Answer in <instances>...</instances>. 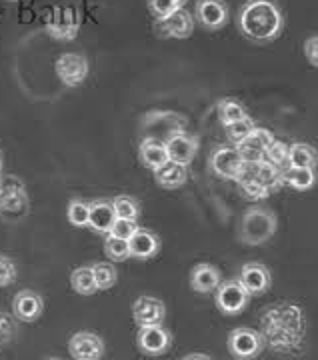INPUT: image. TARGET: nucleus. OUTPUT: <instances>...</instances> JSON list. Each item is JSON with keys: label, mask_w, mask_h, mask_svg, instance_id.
I'll list each match as a JSON object with an SVG mask.
<instances>
[{"label": "nucleus", "mask_w": 318, "mask_h": 360, "mask_svg": "<svg viewBox=\"0 0 318 360\" xmlns=\"http://www.w3.org/2000/svg\"><path fill=\"white\" fill-rule=\"evenodd\" d=\"M153 172L156 184L163 186V188H168V191L180 188L189 180V170H186V167L179 165V162H172V160H166L163 167H158Z\"/></svg>", "instance_id": "412c9836"}, {"label": "nucleus", "mask_w": 318, "mask_h": 360, "mask_svg": "<svg viewBox=\"0 0 318 360\" xmlns=\"http://www.w3.org/2000/svg\"><path fill=\"white\" fill-rule=\"evenodd\" d=\"M154 30L163 39H189L194 32V20H192L191 13H186L184 8H179L163 20H156Z\"/></svg>", "instance_id": "1a4fd4ad"}, {"label": "nucleus", "mask_w": 318, "mask_h": 360, "mask_svg": "<svg viewBox=\"0 0 318 360\" xmlns=\"http://www.w3.org/2000/svg\"><path fill=\"white\" fill-rule=\"evenodd\" d=\"M16 278H18V269H16L13 258L0 255V288L14 284Z\"/></svg>", "instance_id": "72a5a7b5"}, {"label": "nucleus", "mask_w": 318, "mask_h": 360, "mask_svg": "<svg viewBox=\"0 0 318 360\" xmlns=\"http://www.w3.org/2000/svg\"><path fill=\"white\" fill-rule=\"evenodd\" d=\"M255 120L253 118H248V116H244L241 120H234V122H229V124H224V132H227V139L229 142H232L234 146L238 144V142L250 132V130L255 129Z\"/></svg>", "instance_id": "2f4dec72"}, {"label": "nucleus", "mask_w": 318, "mask_h": 360, "mask_svg": "<svg viewBox=\"0 0 318 360\" xmlns=\"http://www.w3.org/2000/svg\"><path fill=\"white\" fill-rule=\"evenodd\" d=\"M68 352L77 360H101L104 356V340L96 333L80 330L70 336Z\"/></svg>", "instance_id": "9b49d317"}, {"label": "nucleus", "mask_w": 318, "mask_h": 360, "mask_svg": "<svg viewBox=\"0 0 318 360\" xmlns=\"http://www.w3.org/2000/svg\"><path fill=\"white\" fill-rule=\"evenodd\" d=\"M148 6H151V13L156 16V20H163L168 14H172L174 11L182 8V6H179V4L172 2V0H151Z\"/></svg>", "instance_id": "c9c22d12"}, {"label": "nucleus", "mask_w": 318, "mask_h": 360, "mask_svg": "<svg viewBox=\"0 0 318 360\" xmlns=\"http://www.w3.org/2000/svg\"><path fill=\"white\" fill-rule=\"evenodd\" d=\"M194 14L208 30H220L229 22V6L224 0H198Z\"/></svg>", "instance_id": "ddd939ff"}, {"label": "nucleus", "mask_w": 318, "mask_h": 360, "mask_svg": "<svg viewBox=\"0 0 318 360\" xmlns=\"http://www.w3.org/2000/svg\"><path fill=\"white\" fill-rule=\"evenodd\" d=\"M272 139H274V136H272L270 130L255 127V129L250 130V132L236 144V148H238V153L242 155V158L248 160V162H253V160H262L265 150H267V146L270 144Z\"/></svg>", "instance_id": "dca6fc26"}, {"label": "nucleus", "mask_w": 318, "mask_h": 360, "mask_svg": "<svg viewBox=\"0 0 318 360\" xmlns=\"http://www.w3.org/2000/svg\"><path fill=\"white\" fill-rule=\"evenodd\" d=\"M210 170L224 180H234L241 172L244 158L236 146H217L210 155Z\"/></svg>", "instance_id": "6e6552de"}, {"label": "nucleus", "mask_w": 318, "mask_h": 360, "mask_svg": "<svg viewBox=\"0 0 318 360\" xmlns=\"http://www.w3.org/2000/svg\"><path fill=\"white\" fill-rule=\"evenodd\" d=\"M172 2H177L179 6H182V4H186V0H172Z\"/></svg>", "instance_id": "58836bf2"}, {"label": "nucleus", "mask_w": 318, "mask_h": 360, "mask_svg": "<svg viewBox=\"0 0 318 360\" xmlns=\"http://www.w3.org/2000/svg\"><path fill=\"white\" fill-rule=\"evenodd\" d=\"M136 229H139V222H136V220L115 219V222H113V226H110V232H108V234H115V236H118V238H125V240H128V238L134 234Z\"/></svg>", "instance_id": "f704fd0d"}, {"label": "nucleus", "mask_w": 318, "mask_h": 360, "mask_svg": "<svg viewBox=\"0 0 318 360\" xmlns=\"http://www.w3.org/2000/svg\"><path fill=\"white\" fill-rule=\"evenodd\" d=\"M262 160H267L268 165H272V167L279 168V170L288 168V144L272 139L270 144L267 146V150H265Z\"/></svg>", "instance_id": "a878e982"}, {"label": "nucleus", "mask_w": 318, "mask_h": 360, "mask_svg": "<svg viewBox=\"0 0 318 360\" xmlns=\"http://www.w3.org/2000/svg\"><path fill=\"white\" fill-rule=\"evenodd\" d=\"M90 214H89V229H92L98 234H108L110 226L115 222L116 214L115 208H113V200H90Z\"/></svg>", "instance_id": "6ab92c4d"}, {"label": "nucleus", "mask_w": 318, "mask_h": 360, "mask_svg": "<svg viewBox=\"0 0 318 360\" xmlns=\"http://www.w3.org/2000/svg\"><path fill=\"white\" fill-rule=\"evenodd\" d=\"M276 232V217L267 208H248L241 219L238 238L248 246L265 245Z\"/></svg>", "instance_id": "f03ea898"}, {"label": "nucleus", "mask_w": 318, "mask_h": 360, "mask_svg": "<svg viewBox=\"0 0 318 360\" xmlns=\"http://www.w3.org/2000/svg\"><path fill=\"white\" fill-rule=\"evenodd\" d=\"M165 302L154 296H139L132 304V319L139 326L144 324H163L165 321Z\"/></svg>", "instance_id": "f3484780"}, {"label": "nucleus", "mask_w": 318, "mask_h": 360, "mask_svg": "<svg viewBox=\"0 0 318 360\" xmlns=\"http://www.w3.org/2000/svg\"><path fill=\"white\" fill-rule=\"evenodd\" d=\"M56 77L63 80L66 86H80L89 77V60L84 54L78 52H64L56 58Z\"/></svg>", "instance_id": "0eeeda50"}, {"label": "nucleus", "mask_w": 318, "mask_h": 360, "mask_svg": "<svg viewBox=\"0 0 318 360\" xmlns=\"http://www.w3.org/2000/svg\"><path fill=\"white\" fill-rule=\"evenodd\" d=\"M222 281L220 276V270L208 262H201L196 264L191 272V286L192 290L201 292V295H208L217 288L218 284Z\"/></svg>", "instance_id": "aec40b11"}, {"label": "nucleus", "mask_w": 318, "mask_h": 360, "mask_svg": "<svg viewBox=\"0 0 318 360\" xmlns=\"http://www.w3.org/2000/svg\"><path fill=\"white\" fill-rule=\"evenodd\" d=\"M136 342H139V348L144 354L160 356L170 348L172 336L166 328H163V324H144L139 328Z\"/></svg>", "instance_id": "9d476101"}, {"label": "nucleus", "mask_w": 318, "mask_h": 360, "mask_svg": "<svg viewBox=\"0 0 318 360\" xmlns=\"http://www.w3.org/2000/svg\"><path fill=\"white\" fill-rule=\"evenodd\" d=\"M8 2H13V0H8Z\"/></svg>", "instance_id": "a19ab883"}, {"label": "nucleus", "mask_w": 318, "mask_h": 360, "mask_svg": "<svg viewBox=\"0 0 318 360\" xmlns=\"http://www.w3.org/2000/svg\"><path fill=\"white\" fill-rule=\"evenodd\" d=\"M128 252L132 258L139 260H148L160 252V238L153 231L146 229H136L134 234L128 238Z\"/></svg>", "instance_id": "a211bd4d"}, {"label": "nucleus", "mask_w": 318, "mask_h": 360, "mask_svg": "<svg viewBox=\"0 0 318 360\" xmlns=\"http://www.w3.org/2000/svg\"><path fill=\"white\" fill-rule=\"evenodd\" d=\"M198 359L210 360V356H208V354H186V356H184V360H198Z\"/></svg>", "instance_id": "4c0bfd02"}, {"label": "nucleus", "mask_w": 318, "mask_h": 360, "mask_svg": "<svg viewBox=\"0 0 318 360\" xmlns=\"http://www.w3.org/2000/svg\"><path fill=\"white\" fill-rule=\"evenodd\" d=\"M92 274H94V283L98 290H110L118 281V270L108 262H96L92 266Z\"/></svg>", "instance_id": "cd10ccee"}, {"label": "nucleus", "mask_w": 318, "mask_h": 360, "mask_svg": "<svg viewBox=\"0 0 318 360\" xmlns=\"http://www.w3.org/2000/svg\"><path fill=\"white\" fill-rule=\"evenodd\" d=\"M44 312V300L39 292L20 290L13 300V314L16 321L34 322L39 321Z\"/></svg>", "instance_id": "2eb2a0df"}, {"label": "nucleus", "mask_w": 318, "mask_h": 360, "mask_svg": "<svg viewBox=\"0 0 318 360\" xmlns=\"http://www.w3.org/2000/svg\"><path fill=\"white\" fill-rule=\"evenodd\" d=\"M70 286H72V290L77 295H94L98 288H96V283H94L92 266H78V269L72 270V274H70Z\"/></svg>", "instance_id": "393cba45"}, {"label": "nucleus", "mask_w": 318, "mask_h": 360, "mask_svg": "<svg viewBox=\"0 0 318 360\" xmlns=\"http://www.w3.org/2000/svg\"><path fill=\"white\" fill-rule=\"evenodd\" d=\"M288 167L314 168L317 167V150L310 144L294 142L288 146Z\"/></svg>", "instance_id": "b1692460"}, {"label": "nucleus", "mask_w": 318, "mask_h": 360, "mask_svg": "<svg viewBox=\"0 0 318 360\" xmlns=\"http://www.w3.org/2000/svg\"><path fill=\"white\" fill-rule=\"evenodd\" d=\"M241 284L250 296H260L270 288L272 274L260 262H246L241 269Z\"/></svg>", "instance_id": "4468645a"}, {"label": "nucleus", "mask_w": 318, "mask_h": 360, "mask_svg": "<svg viewBox=\"0 0 318 360\" xmlns=\"http://www.w3.org/2000/svg\"><path fill=\"white\" fill-rule=\"evenodd\" d=\"M82 16L77 6H54L44 18L46 32L56 40H75L80 32Z\"/></svg>", "instance_id": "20e7f679"}, {"label": "nucleus", "mask_w": 318, "mask_h": 360, "mask_svg": "<svg viewBox=\"0 0 318 360\" xmlns=\"http://www.w3.org/2000/svg\"><path fill=\"white\" fill-rule=\"evenodd\" d=\"M0 170H2V155H0Z\"/></svg>", "instance_id": "ea45409f"}, {"label": "nucleus", "mask_w": 318, "mask_h": 360, "mask_svg": "<svg viewBox=\"0 0 318 360\" xmlns=\"http://www.w3.org/2000/svg\"><path fill=\"white\" fill-rule=\"evenodd\" d=\"M113 208H115L116 219L139 220L140 217L139 200L132 198V196H116L113 200Z\"/></svg>", "instance_id": "c756f323"}, {"label": "nucleus", "mask_w": 318, "mask_h": 360, "mask_svg": "<svg viewBox=\"0 0 318 360\" xmlns=\"http://www.w3.org/2000/svg\"><path fill=\"white\" fill-rule=\"evenodd\" d=\"M16 333H18V328H16L14 316L6 314V312H0V350L13 342Z\"/></svg>", "instance_id": "473e14b6"}, {"label": "nucleus", "mask_w": 318, "mask_h": 360, "mask_svg": "<svg viewBox=\"0 0 318 360\" xmlns=\"http://www.w3.org/2000/svg\"><path fill=\"white\" fill-rule=\"evenodd\" d=\"M139 158L140 162L151 170L163 167L168 160L165 142L158 141V139H144L139 146Z\"/></svg>", "instance_id": "4be33fe9"}, {"label": "nucleus", "mask_w": 318, "mask_h": 360, "mask_svg": "<svg viewBox=\"0 0 318 360\" xmlns=\"http://www.w3.org/2000/svg\"><path fill=\"white\" fill-rule=\"evenodd\" d=\"M104 252H106V257L110 258V260L122 262V260L130 258V252H128V240L118 238L115 234H106V238H104Z\"/></svg>", "instance_id": "7c9ffc66"}, {"label": "nucleus", "mask_w": 318, "mask_h": 360, "mask_svg": "<svg viewBox=\"0 0 318 360\" xmlns=\"http://www.w3.org/2000/svg\"><path fill=\"white\" fill-rule=\"evenodd\" d=\"M317 182V172L314 168L288 167L282 170V186H291L294 191H308Z\"/></svg>", "instance_id": "5701e85b"}, {"label": "nucleus", "mask_w": 318, "mask_h": 360, "mask_svg": "<svg viewBox=\"0 0 318 360\" xmlns=\"http://www.w3.org/2000/svg\"><path fill=\"white\" fill-rule=\"evenodd\" d=\"M165 146L168 160L184 165V167H189L194 160L196 153H198V141L194 136H189L182 130H177V132L168 134V139L165 141Z\"/></svg>", "instance_id": "f8f14e48"}, {"label": "nucleus", "mask_w": 318, "mask_h": 360, "mask_svg": "<svg viewBox=\"0 0 318 360\" xmlns=\"http://www.w3.org/2000/svg\"><path fill=\"white\" fill-rule=\"evenodd\" d=\"M238 28L248 40L268 44L280 37L284 16L274 0H248L238 14Z\"/></svg>", "instance_id": "f257e3e1"}, {"label": "nucleus", "mask_w": 318, "mask_h": 360, "mask_svg": "<svg viewBox=\"0 0 318 360\" xmlns=\"http://www.w3.org/2000/svg\"><path fill=\"white\" fill-rule=\"evenodd\" d=\"M89 214H90V205L87 200H80V198H75L68 202V208H66V219L72 226L77 229H84L89 226Z\"/></svg>", "instance_id": "c85d7f7f"}, {"label": "nucleus", "mask_w": 318, "mask_h": 360, "mask_svg": "<svg viewBox=\"0 0 318 360\" xmlns=\"http://www.w3.org/2000/svg\"><path fill=\"white\" fill-rule=\"evenodd\" d=\"M215 290H217L215 298H217L218 310L227 316L241 314L250 300V295L246 292V288L242 286L241 281H227V283L220 281Z\"/></svg>", "instance_id": "39448f33"}, {"label": "nucleus", "mask_w": 318, "mask_h": 360, "mask_svg": "<svg viewBox=\"0 0 318 360\" xmlns=\"http://www.w3.org/2000/svg\"><path fill=\"white\" fill-rule=\"evenodd\" d=\"M28 194L25 184L16 176L0 179V217L8 222H16L28 212Z\"/></svg>", "instance_id": "7ed1b4c3"}, {"label": "nucleus", "mask_w": 318, "mask_h": 360, "mask_svg": "<svg viewBox=\"0 0 318 360\" xmlns=\"http://www.w3.org/2000/svg\"><path fill=\"white\" fill-rule=\"evenodd\" d=\"M265 348V338L255 328H234L229 335V352L234 359H256Z\"/></svg>", "instance_id": "423d86ee"}, {"label": "nucleus", "mask_w": 318, "mask_h": 360, "mask_svg": "<svg viewBox=\"0 0 318 360\" xmlns=\"http://www.w3.org/2000/svg\"><path fill=\"white\" fill-rule=\"evenodd\" d=\"M217 112L218 120L222 124H229V122H234V120H241L246 116V108L244 104H241L234 98H222L220 103L217 104Z\"/></svg>", "instance_id": "bb28decb"}, {"label": "nucleus", "mask_w": 318, "mask_h": 360, "mask_svg": "<svg viewBox=\"0 0 318 360\" xmlns=\"http://www.w3.org/2000/svg\"><path fill=\"white\" fill-rule=\"evenodd\" d=\"M318 39L317 34L308 37L305 42V56L308 58V63L312 66H318Z\"/></svg>", "instance_id": "e433bc0d"}]
</instances>
